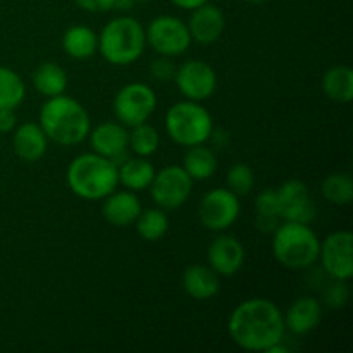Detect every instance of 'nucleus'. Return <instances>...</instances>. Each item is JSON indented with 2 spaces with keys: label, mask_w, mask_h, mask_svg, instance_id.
Listing matches in <instances>:
<instances>
[{
  "label": "nucleus",
  "mask_w": 353,
  "mask_h": 353,
  "mask_svg": "<svg viewBox=\"0 0 353 353\" xmlns=\"http://www.w3.org/2000/svg\"><path fill=\"white\" fill-rule=\"evenodd\" d=\"M62 48L76 61H86L99 50V34L85 24H74L68 28L62 37Z\"/></svg>",
  "instance_id": "412c9836"
},
{
  "label": "nucleus",
  "mask_w": 353,
  "mask_h": 353,
  "mask_svg": "<svg viewBox=\"0 0 353 353\" xmlns=\"http://www.w3.org/2000/svg\"><path fill=\"white\" fill-rule=\"evenodd\" d=\"M145 37L147 43L164 57L183 55L192 45V37L185 21L169 14L154 17L145 30Z\"/></svg>",
  "instance_id": "1a4fd4ad"
},
{
  "label": "nucleus",
  "mask_w": 353,
  "mask_h": 353,
  "mask_svg": "<svg viewBox=\"0 0 353 353\" xmlns=\"http://www.w3.org/2000/svg\"><path fill=\"white\" fill-rule=\"evenodd\" d=\"M134 228L141 240L145 241H159L165 236L169 230V217L164 209L155 207V209H141L140 216L134 221Z\"/></svg>",
  "instance_id": "bb28decb"
},
{
  "label": "nucleus",
  "mask_w": 353,
  "mask_h": 353,
  "mask_svg": "<svg viewBox=\"0 0 353 353\" xmlns=\"http://www.w3.org/2000/svg\"><path fill=\"white\" fill-rule=\"evenodd\" d=\"M323 93L336 103H348L353 99V71L348 65H334L327 69L321 81Z\"/></svg>",
  "instance_id": "5701e85b"
},
{
  "label": "nucleus",
  "mask_w": 353,
  "mask_h": 353,
  "mask_svg": "<svg viewBox=\"0 0 353 353\" xmlns=\"http://www.w3.org/2000/svg\"><path fill=\"white\" fill-rule=\"evenodd\" d=\"M133 2H150V0H133Z\"/></svg>",
  "instance_id": "4c0bfd02"
},
{
  "label": "nucleus",
  "mask_w": 353,
  "mask_h": 353,
  "mask_svg": "<svg viewBox=\"0 0 353 353\" xmlns=\"http://www.w3.org/2000/svg\"><path fill=\"white\" fill-rule=\"evenodd\" d=\"M147 47L143 24L131 16L110 19L99 34V52L109 64L130 65Z\"/></svg>",
  "instance_id": "20e7f679"
},
{
  "label": "nucleus",
  "mask_w": 353,
  "mask_h": 353,
  "mask_svg": "<svg viewBox=\"0 0 353 353\" xmlns=\"http://www.w3.org/2000/svg\"><path fill=\"white\" fill-rule=\"evenodd\" d=\"M38 124L47 138L62 147H74L88 138L92 130L88 110L81 102L68 95H57L47 99L40 109Z\"/></svg>",
  "instance_id": "f03ea898"
},
{
  "label": "nucleus",
  "mask_w": 353,
  "mask_h": 353,
  "mask_svg": "<svg viewBox=\"0 0 353 353\" xmlns=\"http://www.w3.org/2000/svg\"><path fill=\"white\" fill-rule=\"evenodd\" d=\"M17 126V117L14 109H0V133H12Z\"/></svg>",
  "instance_id": "f704fd0d"
},
{
  "label": "nucleus",
  "mask_w": 353,
  "mask_h": 353,
  "mask_svg": "<svg viewBox=\"0 0 353 353\" xmlns=\"http://www.w3.org/2000/svg\"><path fill=\"white\" fill-rule=\"evenodd\" d=\"M241 203L238 195L228 188H214L202 196L199 203V219L209 231L228 230L240 217Z\"/></svg>",
  "instance_id": "9d476101"
},
{
  "label": "nucleus",
  "mask_w": 353,
  "mask_h": 353,
  "mask_svg": "<svg viewBox=\"0 0 353 353\" xmlns=\"http://www.w3.org/2000/svg\"><path fill=\"white\" fill-rule=\"evenodd\" d=\"M141 212V202L137 192L131 190H114L103 199L102 216L109 224L116 228H126L134 224Z\"/></svg>",
  "instance_id": "f3484780"
},
{
  "label": "nucleus",
  "mask_w": 353,
  "mask_h": 353,
  "mask_svg": "<svg viewBox=\"0 0 353 353\" xmlns=\"http://www.w3.org/2000/svg\"><path fill=\"white\" fill-rule=\"evenodd\" d=\"M79 9L86 10V12L100 14V12H109L116 7L117 0H72Z\"/></svg>",
  "instance_id": "72a5a7b5"
},
{
  "label": "nucleus",
  "mask_w": 353,
  "mask_h": 353,
  "mask_svg": "<svg viewBox=\"0 0 353 353\" xmlns=\"http://www.w3.org/2000/svg\"><path fill=\"white\" fill-rule=\"evenodd\" d=\"M26 85L14 69L0 65V109H14L23 103Z\"/></svg>",
  "instance_id": "cd10ccee"
},
{
  "label": "nucleus",
  "mask_w": 353,
  "mask_h": 353,
  "mask_svg": "<svg viewBox=\"0 0 353 353\" xmlns=\"http://www.w3.org/2000/svg\"><path fill=\"white\" fill-rule=\"evenodd\" d=\"M169 2L172 3V6H176L178 9H185V10H193L196 9V7L203 6V3H207L209 0H169Z\"/></svg>",
  "instance_id": "c9c22d12"
},
{
  "label": "nucleus",
  "mask_w": 353,
  "mask_h": 353,
  "mask_svg": "<svg viewBox=\"0 0 353 353\" xmlns=\"http://www.w3.org/2000/svg\"><path fill=\"white\" fill-rule=\"evenodd\" d=\"M65 181L79 199L103 200L119 186V171L110 159L88 152L72 159L65 171Z\"/></svg>",
  "instance_id": "7ed1b4c3"
},
{
  "label": "nucleus",
  "mask_w": 353,
  "mask_h": 353,
  "mask_svg": "<svg viewBox=\"0 0 353 353\" xmlns=\"http://www.w3.org/2000/svg\"><path fill=\"white\" fill-rule=\"evenodd\" d=\"M157 107V95L145 83H128L114 97V116L124 126L147 123Z\"/></svg>",
  "instance_id": "0eeeda50"
},
{
  "label": "nucleus",
  "mask_w": 353,
  "mask_h": 353,
  "mask_svg": "<svg viewBox=\"0 0 353 353\" xmlns=\"http://www.w3.org/2000/svg\"><path fill=\"white\" fill-rule=\"evenodd\" d=\"M285 316L268 299H248L238 303L228 319V333L238 348L265 353L285 338Z\"/></svg>",
  "instance_id": "f257e3e1"
},
{
  "label": "nucleus",
  "mask_w": 353,
  "mask_h": 353,
  "mask_svg": "<svg viewBox=\"0 0 353 353\" xmlns=\"http://www.w3.org/2000/svg\"><path fill=\"white\" fill-rule=\"evenodd\" d=\"M148 190L155 205L164 210H174L188 202L193 190V179L183 165H165L161 171H155Z\"/></svg>",
  "instance_id": "6e6552de"
},
{
  "label": "nucleus",
  "mask_w": 353,
  "mask_h": 353,
  "mask_svg": "<svg viewBox=\"0 0 353 353\" xmlns=\"http://www.w3.org/2000/svg\"><path fill=\"white\" fill-rule=\"evenodd\" d=\"M279 216L278 199H276V190L265 188L255 199V226L262 233H274L276 228L281 224Z\"/></svg>",
  "instance_id": "a878e982"
},
{
  "label": "nucleus",
  "mask_w": 353,
  "mask_h": 353,
  "mask_svg": "<svg viewBox=\"0 0 353 353\" xmlns=\"http://www.w3.org/2000/svg\"><path fill=\"white\" fill-rule=\"evenodd\" d=\"M186 26H188L192 41H196L200 45H210L216 43L223 37L224 30H226V17L216 3L207 2L192 10V16H190Z\"/></svg>",
  "instance_id": "dca6fc26"
},
{
  "label": "nucleus",
  "mask_w": 353,
  "mask_h": 353,
  "mask_svg": "<svg viewBox=\"0 0 353 353\" xmlns=\"http://www.w3.org/2000/svg\"><path fill=\"white\" fill-rule=\"evenodd\" d=\"M90 143L95 154L103 155L110 159L114 164L119 165L126 161L128 155V141H130V131L119 121H105L90 130Z\"/></svg>",
  "instance_id": "4468645a"
},
{
  "label": "nucleus",
  "mask_w": 353,
  "mask_h": 353,
  "mask_svg": "<svg viewBox=\"0 0 353 353\" xmlns=\"http://www.w3.org/2000/svg\"><path fill=\"white\" fill-rule=\"evenodd\" d=\"M245 247L238 238L231 234H219L214 238L212 243L207 250V261L209 268L216 271L219 276L238 274L245 264Z\"/></svg>",
  "instance_id": "2eb2a0df"
},
{
  "label": "nucleus",
  "mask_w": 353,
  "mask_h": 353,
  "mask_svg": "<svg viewBox=\"0 0 353 353\" xmlns=\"http://www.w3.org/2000/svg\"><path fill=\"white\" fill-rule=\"evenodd\" d=\"M347 283L348 281L333 279V283L324 290V302H326L331 309H341V307H345V303L348 302L350 290H348Z\"/></svg>",
  "instance_id": "2f4dec72"
},
{
  "label": "nucleus",
  "mask_w": 353,
  "mask_h": 353,
  "mask_svg": "<svg viewBox=\"0 0 353 353\" xmlns=\"http://www.w3.org/2000/svg\"><path fill=\"white\" fill-rule=\"evenodd\" d=\"M321 193L333 205H348L353 200V181L348 172H333L321 185Z\"/></svg>",
  "instance_id": "c756f323"
},
{
  "label": "nucleus",
  "mask_w": 353,
  "mask_h": 353,
  "mask_svg": "<svg viewBox=\"0 0 353 353\" xmlns=\"http://www.w3.org/2000/svg\"><path fill=\"white\" fill-rule=\"evenodd\" d=\"M14 154L24 162H38L48 148V138L38 123H23L12 131Z\"/></svg>",
  "instance_id": "a211bd4d"
},
{
  "label": "nucleus",
  "mask_w": 353,
  "mask_h": 353,
  "mask_svg": "<svg viewBox=\"0 0 353 353\" xmlns=\"http://www.w3.org/2000/svg\"><path fill=\"white\" fill-rule=\"evenodd\" d=\"M128 147L138 157H150L161 147V134L152 124L141 123L131 128Z\"/></svg>",
  "instance_id": "c85d7f7f"
},
{
  "label": "nucleus",
  "mask_w": 353,
  "mask_h": 353,
  "mask_svg": "<svg viewBox=\"0 0 353 353\" xmlns=\"http://www.w3.org/2000/svg\"><path fill=\"white\" fill-rule=\"evenodd\" d=\"M321 240L309 224L283 221L272 233V255L288 269H307L319 261Z\"/></svg>",
  "instance_id": "39448f33"
},
{
  "label": "nucleus",
  "mask_w": 353,
  "mask_h": 353,
  "mask_svg": "<svg viewBox=\"0 0 353 353\" xmlns=\"http://www.w3.org/2000/svg\"><path fill=\"white\" fill-rule=\"evenodd\" d=\"M248 3H264V2H268V0H247Z\"/></svg>",
  "instance_id": "e433bc0d"
},
{
  "label": "nucleus",
  "mask_w": 353,
  "mask_h": 353,
  "mask_svg": "<svg viewBox=\"0 0 353 353\" xmlns=\"http://www.w3.org/2000/svg\"><path fill=\"white\" fill-rule=\"evenodd\" d=\"M255 185V172L245 162H236L226 172V188L234 195H248Z\"/></svg>",
  "instance_id": "7c9ffc66"
},
{
  "label": "nucleus",
  "mask_w": 353,
  "mask_h": 353,
  "mask_svg": "<svg viewBox=\"0 0 353 353\" xmlns=\"http://www.w3.org/2000/svg\"><path fill=\"white\" fill-rule=\"evenodd\" d=\"M165 133L179 147L202 145L212 137L214 121L200 102L183 100L169 107L164 119Z\"/></svg>",
  "instance_id": "423d86ee"
},
{
  "label": "nucleus",
  "mask_w": 353,
  "mask_h": 353,
  "mask_svg": "<svg viewBox=\"0 0 353 353\" xmlns=\"http://www.w3.org/2000/svg\"><path fill=\"white\" fill-rule=\"evenodd\" d=\"M183 290L188 293L192 299L200 300H210L219 293L221 290V279L216 271L209 268V265L193 264L185 269L181 276Z\"/></svg>",
  "instance_id": "aec40b11"
},
{
  "label": "nucleus",
  "mask_w": 353,
  "mask_h": 353,
  "mask_svg": "<svg viewBox=\"0 0 353 353\" xmlns=\"http://www.w3.org/2000/svg\"><path fill=\"white\" fill-rule=\"evenodd\" d=\"M119 183L131 192H143L150 186L155 176V168L147 157H128L117 165Z\"/></svg>",
  "instance_id": "4be33fe9"
},
{
  "label": "nucleus",
  "mask_w": 353,
  "mask_h": 353,
  "mask_svg": "<svg viewBox=\"0 0 353 353\" xmlns=\"http://www.w3.org/2000/svg\"><path fill=\"white\" fill-rule=\"evenodd\" d=\"M150 72L155 79L159 81H171L174 78L176 65L171 62V57H164L161 55V59H155L150 65Z\"/></svg>",
  "instance_id": "473e14b6"
},
{
  "label": "nucleus",
  "mask_w": 353,
  "mask_h": 353,
  "mask_svg": "<svg viewBox=\"0 0 353 353\" xmlns=\"http://www.w3.org/2000/svg\"><path fill=\"white\" fill-rule=\"evenodd\" d=\"M319 261L331 279L348 281L353 276V236L350 231H334L321 241Z\"/></svg>",
  "instance_id": "f8f14e48"
},
{
  "label": "nucleus",
  "mask_w": 353,
  "mask_h": 353,
  "mask_svg": "<svg viewBox=\"0 0 353 353\" xmlns=\"http://www.w3.org/2000/svg\"><path fill=\"white\" fill-rule=\"evenodd\" d=\"M183 169L188 172L193 181H207L217 171L216 152L203 143L188 147L185 157H183Z\"/></svg>",
  "instance_id": "b1692460"
},
{
  "label": "nucleus",
  "mask_w": 353,
  "mask_h": 353,
  "mask_svg": "<svg viewBox=\"0 0 353 353\" xmlns=\"http://www.w3.org/2000/svg\"><path fill=\"white\" fill-rule=\"evenodd\" d=\"M285 316L286 330L293 334H307L316 330L323 321V305L312 296H300L288 307Z\"/></svg>",
  "instance_id": "6ab92c4d"
},
{
  "label": "nucleus",
  "mask_w": 353,
  "mask_h": 353,
  "mask_svg": "<svg viewBox=\"0 0 353 353\" xmlns=\"http://www.w3.org/2000/svg\"><path fill=\"white\" fill-rule=\"evenodd\" d=\"M281 221L310 224L316 219V203L310 196L309 186L300 179H288L276 190Z\"/></svg>",
  "instance_id": "ddd939ff"
},
{
  "label": "nucleus",
  "mask_w": 353,
  "mask_h": 353,
  "mask_svg": "<svg viewBox=\"0 0 353 353\" xmlns=\"http://www.w3.org/2000/svg\"><path fill=\"white\" fill-rule=\"evenodd\" d=\"M31 81L38 93L50 99V97L62 95L68 88V72L62 65L55 62H43L38 65L31 74Z\"/></svg>",
  "instance_id": "393cba45"
},
{
  "label": "nucleus",
  "mask_w": 353,
  "mask_h": 353,
  "mask_svg": "<svg viewBox=\"0 0 353 353\" xmlns=\"http://www.w3.org/2000/svg\"><path fill=\"white\" fill-rule=\"evenodd\" d=\"M174 83L186 100L203 102L216 93L217 74L210 64L200 59L183 62L176 68Z\"/></svg>",
  "instance_id": "9b49d317"
}]
</instances>
